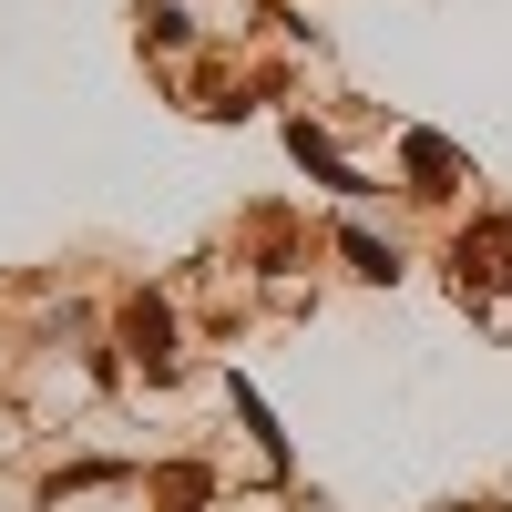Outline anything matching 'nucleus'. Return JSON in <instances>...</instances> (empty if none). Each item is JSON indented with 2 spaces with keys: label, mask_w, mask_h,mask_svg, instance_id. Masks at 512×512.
Masks as SVG:
<instances>
[{
  "label": "nucleus",
  "mask_w": 512,
  "mask_h": 512,
  "mask_svg": "<svg viewBox=\"0 0 512 512\" xmlns=\"http://www.w3.org/2000/svg\"><path fill=\"white\" fill-rule=\"evenodd\" d=\"M123 349H134L144 379L175 369V318H164V297H134V308H123Z\"/></svg>",
  "instance_id": "obj_1"
},
{
  "label": "nucleus",
  "mask_w": 512,
  "mask_h": 512,
  "mask_svg": "<svg viewBox=\"0 0 512 512\" xmlns=\"http://www.w3.org/2000/svg\"><path fill=\"white\" fill-rule=\"evenodd\" d=\"M461 287H512V226L461 236Z\"/></svg>",
  "instance_id": "obj_2"
},
{
  "label": "nucleus",
  "mask_w": 512,
  "mask_h": 512,
  "mask_svg": "<svg viewBox=\"0 0 512 512\" xmlns=\"http://www.w3.org/2000/svg\"><path fill=\"white\" fill-rule=\"evenodd\" d=\"M410 175H420V185L441 195V185L461 175V164H451V144H441V134H410Z\"/></svg>",
  "instance_id": "obj_3"
}]
</instances>
